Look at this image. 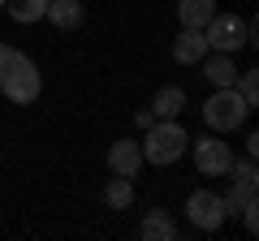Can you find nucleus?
<instances>
[{
	"instance_id": "nucleus-5",
	"label": "nucleus",
	"mask_w": 259,
	"mask_h": 241,
	"mask_svg": "<svg viewBox=\"0 0 259 241\" xmlns=\"http://www.w3.org/2000/svg\"><path fill=\"white\" fill-rule=\"evenodd\" d=\"M186 151L194 155V168H199L203 176H229L233 147H229V142H221V134H203V138L190 142Z\"/></svg>"
},
{
	"instance_id": "nucleus-6",
	"label": "nucleus",
	"mask_w": 259,
	"mask_h": 241,
	"mask_svg": "<svg viewBox=\"0 0 259 241\" xmlns=\"http://www.w3.org/2000/svg\"><path fill=\"white\" fill-rule=\"evenodd\" d=\"M186 215H190V224L199 232H216V228H225V220H229L225 198L216 194V190H194V194L186 198Z\"/></svg>"
},
{
	"instance_id": "nucleus-13",
	"label": "nucleus",
	"mask_w": 259,
	"mask_h": 241,
	"mask_svg": "<svg viewBox=\"0 0 259 241\" xmlns=\"http://www.w3.org/2000/svg\"><path fill=\"white\" fill-rule=\"evenodd\" d=\"M212 13H216V0H177V18L190 30H203L212 22Z\"/></svg>"
},
{
	"instance_id": "nucleus-2",
	"label": "nucleus",
	"mask_w": 259,
	"mask_h": 241,
	"mask_svg": "<svg viewBox=\"0 0 259 241\" xmlns=\"http://www.w3.org/2000/svg\"><path fill=\"white\" fill-rule=\"evenodd\" d=\"M139 147H143V164L168 168V164H177V159L186 155V147H190V134H186V125H182L177 116H173V120H151L147 130H143Z\"/></svg>"
},
{
	"instance_id": "nucleus-1",
	"label": "nucleus",
	"mask_w": 259,
	"mask_h": 241,
	"mask_svg": "<svg viewBox=\"0 0 259 241\" xmlns=\"http://www.w3.org/2000/svg\"><path fill=\"white\" fill-rule=\"evenodd\" d=\"M39 91H44V78H39V65L26 52L0 43V95L13 103H35Z\"/></svg>"
},
{
	"instance_id": "nucleus-18",
	"label": "nucleus",
	"mask_w": 259,
	"mask_h": 241,
	"mask_svg": "<svg viewBox=\"0 0 259 241\" xmlns=\"http://www.w3.org/2000/svg\"><path fill=\"white\" fill-rule=\"evenodd\" d=\"M229 172H233V181H255V176H259V172H255V159H250V155L238 159V164H229Z\"/></svg>"
},
{
	"instance_id": "nucleus-14",
	"label": "nucleus",
	"mask_w": 259,
	"mask_h": 241,
	"mask_svg": "<svg viewBox=\"0 0 259 241\" xmlns=\"http://www.w3.org/2000/svg\"><path fill=\"white\" fill-rule=\"evenodd\" d=\"M104 203L112 211H130V203H134V176H112L104 186Z\"/></svg>"
},
{
	"instance_id": "nucleus-4",
	"label": "nucleus",
	"mask_w": 259,
	"mask_h": 241,
	"mask_svg": "<svg viewBox=\"0 0 259 241\" xmlns=\"http://www.w3.org/2000/svg\"><path fill=\"white\" fill-rule=\"evenodd\" d=\"M203 39H207V47L212 52H242V47H250L255 43V30H250V22H242L238 13H221L216 9L212 13V22L203 26Z\"/></svg>"
},
{
	"instance_id": "nucleus-12",
	"label": "nucleus",
	"mask_w": 259,
	"mask_h": 241,
	"mask_svg": "<svg viewBox=\"0 0 259 241\" xmlns=\"http://www.w3.org/2000/svg\"><path fill=\"white\" fill-rule=\"evenodd\" d=\"M182 108H186V91H182V86H160L156 99H151V116H156V120L182 116Z\"/></svg>"
},
{
	"instance_id": "nucleus-10",
	"label": "nucleus",
	"mask_w": 259,
	"mask_h": 241,
	"mask_svg": "<svg viewBox=\"0 0 259 241\" xmlns=\"http://www.w3.org/2000/svg\"><path fill=\"white\" fill-rule=\"evenodd\" d=\"M199 65H203V78L212 86H233V82H238V65H233L229 52H207Z\"/></svg>"
},
{
	"instance_id": "nucleus-15",
	"label": "nucleus",
	"mask_w": 259,
	"mask_h": 241,
	"mask_svg": "<svg viewBox=\"0 0 259 241\" xmlns=\"http://www.w3.org/2000/svg\"><path fill=\"white\" fill-rule=\"evenodd\" d=\"M5 9H9V18L18 22V26H30V22L44 18L48 0H5Z\"/></svg>"
},
{
	"instance_id": "nucleus-20",
	"label": "nucleus",
	"mask_w": 259,
	"mask_h": 241,
	"mask_svg": "<svg viewBox=\"0 0 259 241\" xmlns=\"http://www.w3.org/2000/svg\"><path fill=\"white\" fill-rule=\"evenodd\" d=\"M0 9H5V0H0Z\"/></svg>"
},
{
	"instance_id": "nucleus-3",
	"label": "nucleus",
	"mask_w": 259,
	"mask_h": 241,
	"mask_svg": "<svg viewBox=\"0 0 259 241\" xmlns=\"http://www.w3.org/2000/svg\"><path fill=\"white\" fill-rule=\"evenodd\" d=\"M246 116H250V103L242 99L233 86H216V91L207 95V103H203V120H207V130H212V134H233V130H242Z\"/></svg>"
},
{
	"instance_id": "nucleus-17",
	"label": "nucleus",
	"mask_w": 259,
	"mask_h": 241,
	"mask_svg": "<svg viewBox=\"0 0 259 241\" xmlns=\"http://www.w3.org/2000/svg\"><path fill=\"white\" fill-rule=\"evenodd\" d=\"M233 91H238L242 99L255 108V103H259V69H238V82H233Z\"/></svg>"
},
{
	"instance_id": "nucleus-19",
	"label": "nucleus",
	"mask_w": 259,
	"mask_h": 241,
	"mask_svg": "<svg viewBox=\"0 0 259 241\" xmlns=\"http://www.w3.org/2000/svg\"><path fill=\"white\" fill-rule=\"evenodd\" d=\"M238 215H242V224H246V232H255V228H259V203H255V207H246V211H238Z\"/></svg>"
},
{
	"instance_id": "nucleus-8",
	"label": "nucleus",
	"mask_w": 259,
	"mask_h": 241,
	"mask_svg": "<svg viewBox=\"0 0 259 241\" xmlns=\"http://www.w3.org/2000/svg\"><path fill=\"white\" fill-rule=\"evenodd\" d=\"M207 52H212V47H207L203 30H190V26H182V35L173 39V61H177V65H199V61H203Z\"/></svg>"
},
{
	"instance_id": "nucleus-16",
	"label": "nucleus",
	"mask_w": 259,
	"mask_h": 241,
	"mask_svg": "<svg viewBox=\"0 0 259 241\" xmlns=\"http://www.w3.org/2000/svg\"><path fill=\"white\" fill-rule=\"evenodd\" d=\"M221 198H225V211L229 215L246 211V207H255V181H233V190L221 194Z\"/></svg>"
},
{
	"instance_id": "nucleus-7",
	"label": "nucleus",
	"mask_w": 259,
	"mask_h": 241,
	"mask_svg": "<svg viewBox=\"0 0 259 241\" xmlns=\"http://www.w3.org/2000/svg\"><path fill=\"white\" fill-rule=\"evenodd\" d=\"M139 168H143V147H139V138H117L108 147V172L112 176H139Z\"/></svg>"
},
{
	"instance_id": "nucleus-11",
	"label": "nucleus",
	"mask_w": 259,
	"mask_h": 241,
	"mask_svg": "<svg viewBox=\"0 0 259 241\" xmlns=\"http://www.w3.org/2000/svg\"><path fill=\"white\" fill-rule=\"evenodd\" d=\"M139 237H143V241H173V237H177L173 215L160 211V207H156V211H147V215H143V224H139Z\"/></svg>"
},
{
	"instance_id": "nucleus-9",
	"label": "nucleus",
	"mask_w": 259,
	"mask_h": 241,
	"mask_svg": "<svg viewBox=\"0 0 259 241\" xmlns=\"http://www.w3.org/2000/svg\"><path fill=\"white\" fill-rule=\"evenodd\" d=\"M44 18L52 22L56 30H78L87 22V9H82V0H48Z\"/></svg>"
}]
</instances>
